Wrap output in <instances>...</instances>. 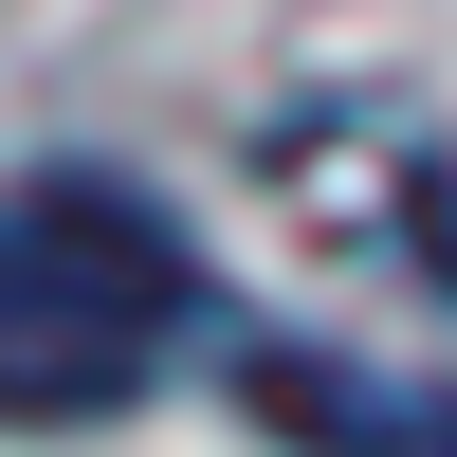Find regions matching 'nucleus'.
I'll list each match as a JSON object with an SVG mask.
<instances>
[{"instance_id": "2", "label": "nucleus", "mask_w": 457, "mask_h": 457, "mask_svg": "<svg viewBox=\"0 0 457 457\" xmlns=\"http://www.w3.org/2000/svg\"><path fill=\"white\" fill-rule=\"evenodd\" d=\"M256 421L312 439V457H457V385H403V366H312V348H256Z\"/></svg>"}, {"instance_id": "1", "label": "nucleus", "mask_w": 457, "mask_h": 457, "mask_svg": "<svg viewBox=\"0 0 457 457\" xmlns=\"http://www.w3.org/2000/svg\"><path fill=\"white\" fill-rule=\"evenodd\" d=\"M183 329H202V256L165 238V202H129L110 165L0 202V403H129Z\"/></svg>"}]
</instances>
